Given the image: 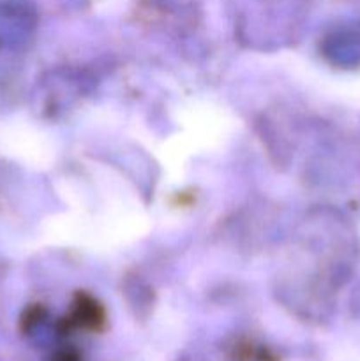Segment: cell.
<instances>
[{"mask_svg":"<svg viewBox=\"0 0 360 361\" xmlns=\"http://www.w3.org/2000/svg\"><path fill=\"white\" fill-rule=\"evenodd\" d=\"M56 361H78V360L74 358V356H71V355H64V356H60V358Z\"/></svg>","mask_w":360,"mask_h":361,"instance_id":"obj_1","label":"cell"}]
</instances>
